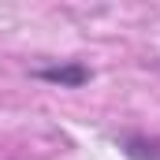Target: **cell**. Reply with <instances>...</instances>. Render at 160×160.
Segmentation results:
<instances>
[{
	"label": "cell",
	"instance_id": "cell-1",
	"mask_svg": "<svg viewBox=\"0 0 160 160\" xmlns=\"http://www.w3.org/2000/svg\"><path fill=\"white\" fill-rule=\"evenodd\" d=\"M41 78L60 82V86H82V82L89 78V71L78 67V63H67V67H45V71H41Z\"/></svg>",
	"mask_w": 160,
	"mask_h": 160
}]
</instances>
